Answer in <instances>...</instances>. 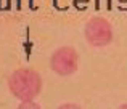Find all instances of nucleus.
Segmentation results:
<instances>
[{
	"instance_id": "obj_1",
	"label": "nucleus",
	"mask_w": 127,
	"mask_h": 109,
	"mask_svg": "<svg viewBox=\"0 0 127 109\" xmlns=\"http://www.w3.org/2000/svg\"><path fill=\"white\" fill-rule=\"evenodd\" d=\"M8 87L19 101H32L42 90V79L34 69L23 67L10 75Z\"/></svg>"
},
{
	"instance_id": "obj_2",
	"label": "nucleus",
	"mask_w": 127,
	"mask_h": 109,
	"mask_svg": "<svg viewBox=\"0 0 127 109\" xmlns=\"http://www.w3.org/2000/svg\"><path fill=\"white\" fill-rule=\"evenodd\" d=\"M77 63H79V56L74 48L61 47L53 51L52 58H50V67L55 74L66 77V75H71L77 71Z\"/></svg>"
},
{
	"instance_id": "obj_3",
	"label": "nucleus",
	"mask_w": 127,
	"mask_h": 109,
	"mask_svg": "<svg viewBox=\"0 0 127 109\" xmlns=\"http://www.w3.org/2000/svg\"><path fill=\"white\" fill-rule=\"evenodd\" d=\"M85 39L93 47H106L113 40V26L101 16L92 18L85 26Z\"/></svg>"
}]
</instances>
